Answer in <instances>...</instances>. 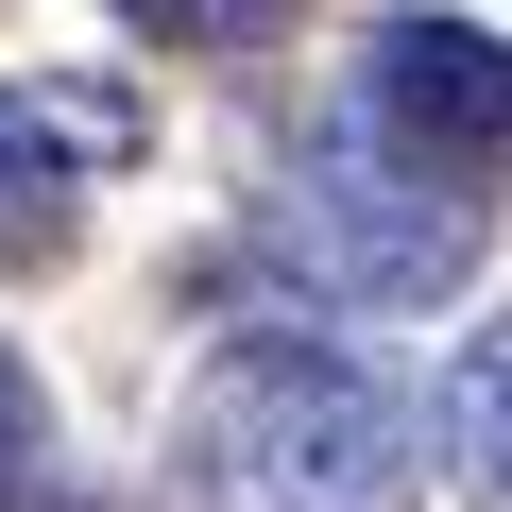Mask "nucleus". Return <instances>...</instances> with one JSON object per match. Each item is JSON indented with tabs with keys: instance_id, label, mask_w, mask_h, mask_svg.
I'll return each instance as SVG.
<instances>
[{
	"instance_id": "obj_1",
	"label": "nucleus",
	"mask_w": 512,
	"mask_h": 512,
	"mask_svg": "<svg viewBox=\"0 0 512 512\" xmlns=\"http://www.w3.org/2000/svg\"><path fill=\"white\" fill-rule=\"evenodd\" d=\"M188 478L205 512H410L427 427L342 342H222L188 393Z\"/></svg>"
},
{
	"instance_id": "obj_2",
	"label": "nucleus",
	"mask_w": 512,
	"mask_h": 512,
	"mask_svg": "<svg viewBox=\"0 0 512 512\" xmlns=\"http://www.w3.org/2000/svg\"><path fill=\"white\" fill-rule=\"evenodd\" d=\"M274 256H291L308 291H342V308H427V291H461L478 205H461V188H410V171L359 154V137H308V154L274 171Z\"/></svg>"
},
{
	"instance_id": "obj_3",
	"label": "nucleus",
	"mask_w": 512,
	"mask_h": 512,
	"mask_svg": "<svg viewBox=\"0 0 512 512\" xmlns=\"http://www.w3.org/2000/svg\"><path fill=\"white\" fill-rule=\"evenodd\" d=\"M120 154H137L120 86H0V274H52Z\"/></svg>"
},
{
	"instance_id": "obj_4",
	"label": "nucleus",
	"mask_w": 512,
	"mask_h": 512,
	"mask_svg": "<svg viewBox=\"0 0 512 512\" xmlns=\"http://www.w3.org/2000/svg\"><path fill=\"white\" fill-rule=\"evenodd\" d=\"M376 120L410 137V171H512V35L393 18L376 35Z\"/></svg>"
},
{
	"instance_id": "obj_5",
	"label": "nucleus",
	"mask_w": 512,
	"mask_h": 512,
	"mask_svg": "<svg viewBox=\"0 0 512 512\" xmlns=\"http://www.w3.org/2000/svg\"><path fill=\"white\" fill-rule=\"evenodd\" d=\"M444 444H461L478 512H512V325H478V359H461V393H444Z\"/></svg>"
},
{
	"instance_id": "obj_6",
	"label": "nucleus",
	"mask_w": 512,
	"mask_h": 512,
	"mask_svg": "<svg viewBox=\"0 0 512 512\" xmlns=\"http://www.w3.org/2000/svg\"><path fill=\"white\" fill-rule=\"evenodd\" d=\"M120 18L171 52H256V35H291V0H120Z\"/></svg>"
},
{
	"instance_id": "obj_7",
	"label": "nucleus",
	"mask_w": 512,
	"mask_h": 512,
	"mask_svg": "<svg viewBox=\"0 0 512 512\" xmlns=\"http://www.w3.org/2000/svg\"><path fill=\"white\" fill-rule=\"evenodd\" d=\"M18 495H35V393L0 376V512H18Z\"/></svg>"
}]
</instances>
